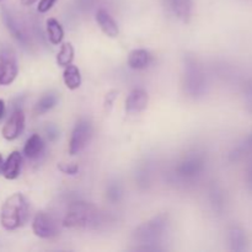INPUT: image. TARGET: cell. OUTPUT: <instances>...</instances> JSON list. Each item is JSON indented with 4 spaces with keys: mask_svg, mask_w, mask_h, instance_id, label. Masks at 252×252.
<instances>
[{
    "mask_svg": "<svg viewBox=\"0 0 252 252\" xmlns=\"http://www.w3.org/2000/svg\"><path fill=\"white\" fill-rule=\"evenodd\" d=\"M164 5L174 16L184 22H189L192 16V0H164Z\"/></svg>",
    "mask_w": 252,
    "mask_h": 252,
    "instance_id": "8fae6325",
    "label": "cell"
},
{
    "mask_svg": "<svg viewBox=\"0 0 252 252\" xmlns=\"http://www.w3.org/2000/svg\"><path fill=\"white\" fill-rule=\"evenodd\" d=\"M57 103H58V96H57L56 94H46V95H43L39 98L38 102L34 106V113H36L37 116L44 115V113L51 111L53 107H56Z\"/></svg>",
    "mask_w": 252,
    "mask_h": 252,
    "instance_id": "ffe728a7",
    "label": "cell"
},
{
    "mask_svg": "<svg viewBox=\"0 0 252 252\" xmlns=\"http://www.w3.org/2000/svg\"><path fill=\"white\" fill-rule=\"evenodd\" d=\"M96 21H97L101 31H102L106 36L111 37V38H115V37H117L118 33H120L117 24H116L113 17L111 16L106 10H98L97 14H96Z\"/></svg>",
    "mask_w": 252,
    "mask_h": 252,
    "instance_id": "4fadbf2b",
    "label": "cell"
},
{
    "mask_svg": "<svg viewBox=\"0 0 252 252\" xmlns=\"http://www.w3.org/2000/svg\"><path fill=\"white\" fill-rule=\"evenodd\" d=\"M184 88L185 93L192 98H201L206 95L208 81L201 62L193 56L184 57Z\"/></svg>",
    "mask_w": 252,
    "mask_h": 252,
    "instance_id": "277c9868",
    "label": "cell"
},
{
    "mask_svg": "<svg viewBox=\"0 0 252 252\" xmlns=\"http://www.w3.org/2000/svg\"><path fill=\"white\" fill-rule=\"evenodd\" d=\"M249 154H252V132L230 153L229 160L233 162L239 161Z\"/></svg>",
    "mask_w": 252,
    "mask_h": 252,
    "instance_id": "7402d4cb",
    "label": "cell"
},
{
    "mask_svg": "<svg viewBox=\"0 0 252 252\" xmlns=\"http://www.w3.org/2000/svg\"><path fill=\"white\" fill-rule=\"evenodd\" d=\"M102 224V217L94 204L84 201H75L69 204L63 219L66 228L97 229Z\"/></svg>",
    "mask_w": 252,
    "mask_h": 252,
    "instance_id": "7a4b0ae2",
    "label": "cell"
},
{
    "mask_svg": "<svg viewBox=\"0 0 252 252\" xmlns=\"http://www.w3.org/2000/svg\"><path fill=\"white\" fill-rule=\"evenodd\" d=\"M207 166L206 154L198 150L187 153L175 166L174 175L182 182H191L198 179Z\"/></svg>",
    "mask_w": 252,
    "mask_h": 252,
    "instance_id": "5b68a950",
    "label": "cell"
},
{
    "mask_svg": "<svg viewBox=\"0 0 252 252\" xmlns=\"http://www.w3.org/2000/svg\"><path fill=\"white\" fill-rule=\"evenodd\" d=\"M78 1H79V5H80V7L83 10L90 9L94 4V0H78Z\"/></svg>",
    "mask_w": 252,
    "mask_h": 252,
    "instance_id": "f546056e",
    "label": "cell"
},
{
    "mask_svg": "<svg viewBox=\"0 0 252 252\" xmlns=\"http://www.w3.org/2000/svg\"><path fill=\"white\" fill-rule=\"evenodd\" d=\"M56 1L57 0H39L37 10H38V12H41V14H44V12L49 11V10L53 7Z\"/></svg>",
    "mask_w": 252,
    "mask_h": 252,
    "instance_id": "4316f807",
    "label": "cell"
},
{
    "mask_svg": "<svg viewBox=\"0 0 252 252\" xmlns=\"http://www.w3.org/2000/svg\"><path fill=\"white\" fill-rule=\"evenodd\" d=\"M21 1L22 5H26V6H30V5H32L33 2H36L37 0H20Z\"/></svg>",
    "mask_w": 252,
    "mask_h": 252,
    "instance_id": "1f68e13d",
    "label": "cell"
},
{
    "mask_svg": "<svg viewBox=\"0 0 252 252\" xmlns=\"http://www.w3.org/2000/svg\"><path fill=\"white\" fill-rule=\"evenodd\" d=\"M47 32H48V38L52 44H61L64 38V30L58 20L48 19L47 20Z\"/></svg>",
    "mask_w": 252,
    "mask_h": 252,
    "instance_id": "44dd1931",
    "label": "cell"
},
{
    "mask_svg": "<svg viewBox=\"0 0 252 252\" xmlns=\"http://www.w3.org/2000/svg\"><path fill=\"white\" fill-rule=\"evenodd\" d=\"M19 68L15 54L10 49L0 51V86L10 85L16 79Z\"/></svg>",
    "mask_w": 252,
    "mask_h": 252,
    "instance_id": "9c48e42d",
    "label": "cell"
},
{
    "mask_svg": "<svg viewBox=\"0 0 252 252\" xmlns=\"http://www.w3.org/2000/svg\"><path fill=\"white\" fill-rule=\"evenodd\" d=\"M22 167V155L19 152H12L7 157L2 167V175L6 180H15L19 177Z\"/></svg>",
    "mask_w": 252,
    "mask_h": 252,
    "instance_id": "5bb4252c",
    "label": "cell"
},
{
    "mask_svg": "<svg viewBox=\"0 0 252 252\" xmlns=\"http://www.w3.org/2000/svg\"><path fill=\"white\" fill-rule=\"evenodd\" d=\"M106 197L111 203L116 204L120 203L121 199L123 198V189L118 182H111L108 184L107 189H106Z\"/></svg>",
    "mask_w": 252,
    "mask_h": 252,
    "instance_id": "cb8c5ba5",
    "label": "cell"
},
{
    "mask_svg": "<svg viewBox=\"0 0 252 252\" xmlns=\"http://www.w3.org/2000/svg\"><path fill=\"white\" fill-rule=\"evenodd\" d=\"M4 115H5V102L0 98V121H1V118L4 117Z\"/></svg>",
    "mask_w": 252,
    "mask_h": 252,
    "instance_id": "4dcf8cb0",
    "label": "cell"
},
{
    "mask_svg": "<svg viewBox=\"0 0 252 252\" xmlns=\"http://www.w3.org/2000/svg\"><path fill=\"white\" fill-rule=\"evenodd\" d=\"M246 186H248V189L252 193V158L248 166V170H246Z\"/></svg>",
    "mask_w": 252,
    "mask_h": 252,
    "instance_id": "f1b7e54d",
    "label": "cell"
},
{
    "mask_svg": "<svg viewBox=\"0 0 252 252\" xmlns=\"http://www.w3.org/2000/svg\"><path fill=\"white\" fill-rule=\"evenodd\" d=\"M228 238L231 251L244 252L248 250V238H246L245 231L240 226H231Z\"/></svg>",
    "mask_w": 252,
    "mask_h": 252,
    "instance_id": "2e32d148",
    "label": "cell"
},
{
    "mask_svg": "<svg viewBox=\"0 0 252 252\" xmlns=\"http://www.w3.org/2000/svg\"><path fill=\"white\" fill-rule=\"evenodd\" d=\"M44 152V142L41 135L32 134L29 139L26 140L24 147V154L27 159H38Z\"/></svg>",
    "mask_w": 252,
    "mask_h": 252,
    "instance_id": "e0dca14e",
    "label": "cell"
},
{
    "mask_svg": "<svg viewBox=\"0 0 252 252\" xmlns=\"http://www.w3.org/2000/svg\"><path fill=\"white\" fill-rule=\"evenodd\" d=\"M209 202H211L212 207H213V209L217 213H221L224 208H225V194H224L223 189L219 186H217V185H213L209 189Z\"/></svg>",
    "mask_w": 252,
    "mask_h": 252,
    "instance_id": "d6986e66",
    "label": "cell"
},
{
    "mask_svg": "<svg viewBox=\"0 0 252 252\" xmlns=\"http://www.w3.org/2000/svg\"><path fill=\"white\" fill-rule=\"evenodd\" d=\"M63 80H64V84H65V86L69 89V90H76V89L80 88L81 74L78 66L73 65V64L65 66L63 73Z\"/></svg>",
    "mask_w": 252,
    "mask_h": 252,
    "instance_id": "ac0fdd59",
    "label": "cell"
},
{
    "mask_svg": "<svg viewBox=\"0 0 252 252\" xmlns=\"http://www.w3.org/2000/svg\"><path fill=\"white\" fill-rule=\"evenodd\" d=\"M47 137H48V139L51 140V142H54V140L58 139L59 132L58 129H57V127H54V126H48V127H47Z\"/></svg>",
    "mask_w": 252,
    "mask_h": 252,
    "instance_id": "83f0119b",
    "label": "cell"
},
{
    "mask_svg": "<svg viewBox=\"0 0 252 252\" xmlns=\"http://www.w3.org/2000/svg\"><path fill=\"white\" fill-rule=\"evenodd\" d=\"M74 59V47L73 44L66 42V43L62 44L61 49H59V53L57 56V63L61 66H68L73 63Z\"/></svg>",
    "mask_w": 252,
    "mask_h": 252,
    "instance_id": "603a6c76",
    "label": "cell"
},
{
    "mask_svg": "<svg viewBox=\"0 0 252 252\" xmlns=\"http://www.w3.org/2000/svg\"><path fill=\"white\" fill-rule=\"evenodd\" d=\"M149 102V95L143 89H134L126 100V111L128 113L140 112L145 110Z\"/></svg>",
    "mask_w": 252,
    "mask_h": 252,
    "instance_id": "7c38bea8",
    "label": "cell"
},
{
    "mask_svg": "<svg viewBox=\"0 0 252 252\" xmlns=\"http://www.w3.org/2000/svg\"><path fill=\"white\" fill-rule=\"evenodd\" d=\"M30 217V206L22 193H14L7 197L0 211V223L5 230H16L25 225Z\"/></svg>",
    "mask_w": 252,
    "mask_h": 252,
    "instance_id": "3957f363",
    "label": "cell"
},
{
    "mask_svg": "<svg viewBox=\"0 0 252 252\" xmlns=\"http://www.w3.org/2000/svg\"><path fill=\"white\" fill-rule=\"evenodd\" d=\"M1 20L4 25L6 26L7 31L11 33V36L21 44L24 48L30 49L32 47L31 36H30L29 31L25 22H22L9 7H2L1 9Z\"/></svg>",
    "mask_w": 252,
    "mask_h": 252,
    "instance_id": "8992f818",
    "label": "cell"
},
{
    "mask_svg": "<svg viewBox=\"0 0 252 252\" xmlns=\"http://www.w3.org/2000/svg\"><path fill=\"white\" fill-rule=\"evenodd\" d=\"M243 93L246 108H248L249 112L252 113V79L245 81L243 86Z\"/></svg>",
    "mask_w": 252,
    "mask_h": 252,
    "instance_id": "d4e9b609",
    "label": "cell"
},
{
    "mask_svg": "<svg viewBox=\"0 0 252 252\" xmlns=\"http://www.w3.org/2000/svg\"><path fill=\"white\" fill-rule=\"evenodd\" d=\"M32 230L36 236L41 239H53L59 234L58 223L48 213L38 212L32 221Z\"/></svg>",
    "mask_w": 252,
    "mask_h": 252,
    "instance_id": "ba28073f",
    "label": "cell"
},
{
    "mask_svg": "<svg viewBox=\"0 0 252 252\" xmlns=\"http://www.w3.org/2000/svg\"><path fill=\"white\" fill-rule=\"evenodd\" d=\"M58 169L66 175H75L79 171V166L76 164H59Z\"/></svg>",
    "mask_w": 252,
    "mask_h": 252,
    "instance_id": "484cf974",
    "label": "cell"
},
{
    "mask_svg": "<svg viewBox=\"0 0 252 252\" xmlns=\"http://www.w3.org/2000/svg\"><path fill=\"white\" fill-rule=\"evenodd\" d=\"M25 128V113L20 107L15 108L10 118L2 127V137L6 140H15Z\"/></svg>",
    "mask_w": 252,
    "mask_h": 252,
    "instance_id": "30bf717a",
    "label": "cell"
},
{
    "mask_svg": "<svg viewBox=\"0 0 252 252\" xmlns=\"http://www.w3.org/2000/svg\"><path fill=\"white\" fill-rule=\"evenodd\" d=\"M0 1H1V0H0Z\"/></svg>",
    "mask_w": 252,
    "mask_h": 252,
    "instance_id": "836d02e7",
    "label": "cell"
},
{
    "mask_svg": "<svg viewBox=\"0 0 252 252\" xmlns=\"http://www.w3.org/2000/svg\"><path fill=\"white\" fill-rule=\"evenodd\" d=\"M2 167H4V160H2L1 154H0V172H2Z\"/></svg>",
    "mask_w": 252,
    "mask_h": 252,
    "instance_id": "d6a6232c",
    "label": "cell"
},
{
    "mask_svg": "<svg viewBox=\"0 0 252 252\" xmlns=\"http://www.w3.org/2000/svg\"><path fill=\"white\" fill-rule=\"evenodd\" d=\"M170 219L167 214H158L145 223L140 224L133 233V240L139 244L135 250L162 251L159 244L169 231Z\"/></svg>",
    "mask_w": 252,
    "mask_h": 252,
    "instance_id": "6da1fadb",
    "label": "cell"
},
{
    "mask_svg": "<svg viewBox=\"0 0 252 252\" xmlns=\"http://www.w3.org/2000/svg\"><path fill=\"white\" fill-rule=\"evenodd\" d=\"M93 137V125L89 120H80L71 132L69 142V154L76 155L85 149Z\"/></svg>",
    "mask_w": 252,
    "mask_h": 252,
    "instance_id": "52a82bcc",
    "label": "cell"
},
{
    "mask_svg": "<svg viewBox=\"0 0 252 252\" xmlns=\"http://www.w3.org/2000/svg\"><path fill=\"white\" fill-rule=\"evenodd\" d=\"M152 54L147 49H133L128 56V65L134 70H142L152 63Z\"/></svg>",
    "mask_w": 252,
    "mask_h": 252,
    "instance_id": "9a60e30c",
    "label": "cell"
}]
</instances>
